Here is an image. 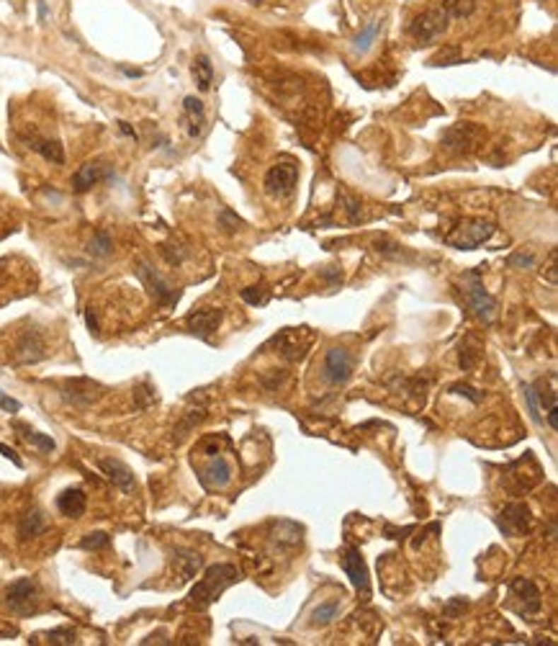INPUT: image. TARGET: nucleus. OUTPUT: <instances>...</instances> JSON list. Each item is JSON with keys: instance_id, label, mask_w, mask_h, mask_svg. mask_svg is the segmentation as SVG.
Segmentation results:
<instances>
[{"instance_id": "nucleus-1", "label": "nucleus", "mask_w": 558, "mask_h": 646, "mask_svg": "<svg viewBox=\"0 0 558 646\" xmlns=\"http://www.w3.org/2000/svg\"><path fill=\"white\" fill-rule=\"evenodd\" d=\"M234 582H240V569L234 567V564H214V567H209L204 572L201 582L193 584L191 595H188V605L196 608V611H206Z\"/></svg>"}, {"instance_id": "nucleus-2", "label": "nucleus", "mask_w": 558, "mask_h": 646, "mask_svg": "<svg viewBox=\"0 0 558 646\" xmlns=\"http://www.w3.org/2000/svg\"><path fill=\"white\" fill-rule=\"evenodd\" d=\"M463 289H466V296H468V306H471V312L479 317L484 325H492L496 317V299L492 296V294L484 289V284H481V273L479 270H471V273H466V278H463Z\"/></svg>"}, {"instance_id": "nucleus-3", "label": "nucleus", "mask_w": 558, "mask_h": 646, "mask_svg": "<svg viewBox=\"0 0 558 646\" xmlns=\"http://www.w3.org/2000/svg\"><path fill=\"white\" fill-rule=\"evenodd\" d=\"M492 235H494V224L489 219H463L458 227L446 237V242L458 250H476Z\"/></svg>"}, {"instance_id": "nucleus-4", "label": "nucleus", "mask_w": 558, "mask_h": 646, "mask_svg": "<svg viewBox=\"0 0 558 646\" xmlns=\"http://www.w3.org/2000/svg\"><path fill=\"white\" fill-rule=\"evenodd\" d=\"M39 600H42L39 597V584L31 577L16 579L6 589V605L16 616H34V613H39Z\"/></svg>"}, {"instance_id": "nucleus-5", "label": "nucleus", "mask_w": 558, "mask_h": 646, "mask_svg": "<svg viewBox=\"0 0 558 646\" xmlns=\"http://www.w3.org/2000/svg\"><path fill=\"white\" fill-rule=\"evenodd\" d=\"M443 147L455 152V155H468L479 147V142L484 139V129L479 124H471V121H460L455 127L446 129L443 132Z\"/></svg>"}, {"instance_id": "nucleus-6", "label": "nucleus", "mask_w": 558, "mask_h": 646, "mask_svg": "<svg viewBox=\"0 0 558 646\" xmlns=\"http://www.w3.org/2000/svg\"><path fill=\"white\" fill-rule=\"evenodd\" d=\"M353 369H355V361H353V355H350V350H347V348H339V345H335V348H330L325 353V363H322V376H325L327 383L339 386V383L350 381V376H353Z\"/></svg>"}, {"instance_id": "nucleus-7", "label": "nucleus", "mask_w": 558, "mask_h": 646, "mask_svg": "<svg viewBox=\"0 0 558 646\" xmlns=\"http://www.w3.org/2000/svg\"><path fill=\"white\" fill-rule=\"evenodd\" d=\"M448 23H451V18L446 16V11L443 8H430V11H424V13H419L414 21L409 23V34L417 39V42H432V39H438V36H443L448 31Z\"/></svg>"}, {"instance_id": "nucleus-8", "label": "nucleus", "mask_w": 558, "mask_h": 646, "mask_svg": "<svg viewBox=\"0 0 558 646\" xmlns=\"http://www.w3.org/2000/svg\"><path fill=\"white\" fill-rule=\"evenodd\" d=\"M509 592L520 603V613L523 616H537L540 608H543V597H540V589L533 579H525V577H515L509 582Z\"/></svg>"}, {"instance_id": "nucleus-9", "label": "nucleus", "mask_w": 558, "mask_h": 646, "mask_svg": "<svg viewBox=\"0 0 558 646\" xmlns=\"http://www.w3.org/2000/svg\"><path fill=\"white\" fill-rule=\"evenodd\" d=\"M496 526L504 536H525L530 531V510L523 502L507 504L499 515H496Z\"/></svg>"}, {"instance_id": "nucleus-10", "label": "nucleus", "mask_w": 558, "mask_h": 646, "mask_svg": "<svg viewBox=\"0 0 558 646\" xmlns=\"http://www.w3.org/2000/svg\"><path fill=\"white\" fill-rule=\"evenodd\" d=\"M339 564H342V572L350 577L353 587L358 589L363 597H368V592H371V579H368V567H366V561H363L361 551L355 546L345 548V554H342Z\"/></svg>"}, {"instance_id": "nucleus-11", "label": "nucleus", "mask_w": 558, "mask_h": 646, "mask_svg": "<svg viewBox=\"0 0 558 646\" xmlns=\"http://www.w3.org/2000/svg\"><path fill=\"white\" fill-rule=\"evenodd\" d=\"M298 180V168L293 163H278L273 165L265 175V191L270 196H289Z\"/></svg>"}, {"instance_id": "nucleus-12", "label": "nucleus", "mask_w": 558, "mask_h": 646, "mask_svg": "<svg viewBox=\"0 0 558 646\" xmlns=\"http://www.w3.org/2000/svg\"><path fill=\"white\" fill-rule=\"evenodd\" d=\"M136 273H139V278L144 281V286L149 289V294L155 296L157 304L163 306H173L178 301V292L175 289H170V284L165 281L160 273H157L155 268L149 263H139V268H136Z\"/></svg>"}, {"instance_id": "nucleus-13", "label": "nucleus", "mask_w": 558, "mask_h": 646, "mask_svg": "<svg viewBox=\"0 0 558 646\" xmlns=\"http://www.w3.org/2000/svg\"><path fill=\"white\" fill-rule=\"evenodd\" d=\"M100 394H103V389L95 381H91V379H70L62 386L64 402H70L75 407H91Z\"/></svg>"}, {"instance_id": "nucleus-14", "label": "nucleus", "mask_w": 558, "mask_h": 646, "mask_svg": "<svg viewBox=\"0 0 558 646\" xmlns=\"http://www.w3.org/2000/svg\"><path fill=\"white\" fill-rule=\"evenodd\" d=\"M98 466L116 490H121V492H134L136 490L134 474H132V469H129L124 461H119V458H100Z\"/></svg>"}, {"instance_id": "nucleus-15", "label": "nucleus", "mask_w": 558, "mask_h": 646, "mask_svg": "<svg viewBox=\"0 0 558 646\" xmlns=\"http://www.w3.org/2000/svg\"><path fill=\"white\" fill-rule=\"evenodd\" d=\"M304 330H306V327H301V330L286 327L283 333H278L276 338H273V345H276V348L281 350V355H286L289 361H298V358H304L306 348H309V340L301 342V335H304Z\"/></svg>"}, {"instance_id": "nucleus-16", "label": "nucleus", "mask_w": 558, "mask_h": 646, "mask_svg": "<svg viewBox=\"0 0 558 646\" xmlns=\"http://www.w3.org/2000/svg\"><path fill=\"white\" fill-rule=\"evenodd\" d=\"M221 322V312L219 309H196L185 317V327L191 330L193 335H198L201 340H209L211 333L219 327Z\"/></svg>"}, {"instance_id": "nucleus-17", "label": "nucleus", "mask_w": 558, "mask_h": 646, "mask_svg": "<svg viewBox=\"0 0 558 646\" xmlns=\"http://www.w3.org/2000/svg\"><path fill=\"white\" fill-rule=\"evenodd\" d=\"M106 175H108V165L106 163H100V160L85 163V165H80V171L72 175V188H75L78 193H83V191H88V188H93L98 180H103Z\"/></svg>"}, {"instance_id": "nucleus-18", "label": "nucleus", "mask_w": 558, "mask_h": 646, "mask_svg": "<svg viewBox=\"0 0 558 646\" xmlns=\"http://www.w3.org/2000/svg\"><path fill=\"white\" fill-rule=\"evenodd\" d=\"M85 504H88V497L80 487H70L57 497V510L62 512L64 518H80L85 512Z\"/></svg>"}, {"instance_id": "nucleus-19", "label": "nucleus", "mask_w": 558, "mask_h": 646, "mask_svg": "<svg viewBox=\"0 0 558 646\" xmlns=\"http://www.w3.org/2000/svg\"><path fill=\"white\" fill-rule=\"evenodd\" d=\"M183 114H185V129H188V137H201L204 132V124H206V111H204V103L196 98V96H188L183 100Z\"/></svg>"}, {"instance_id": "nucleus-20", "label": "nucleus", "mask_w": 558, "mask_h": 646, "mask_svg": "<svg viewBox=\"0 0 558 646\" xmlns=\"http://www.w3.org/2000/svg\"><path fill=\"white\" fill-rule=\"evenodd\" d=\"M201 567H204V559L196 551H175V556H173V569L180 577V582L193 579L201 572Z\"/></svg>"}, {"instance_id": "nucleus-21", "label": "nucleus", "mask_w": 558, "mask_h": 646, "mask_svg": "<svg viewBox=\"0 0 558 646\" xmlns=\"http://www.w3.org/2000/svg\"><path fill=\"white\" fill-rule=\"evenodd\" d=\"M204 482L209 484V487H214V490H224L226 484L232 482V466H229V461L221 458V456H216V458L206 466Z\"/></svg>"}, {"instance_id": "nucleus-22", "label": "nucleus", "mask_w": 558, "mask_h": 646, "mask_svg": "<svg viewBox=\"0 0 558 646\" xmlns=\"http://www.w3.org/2000/svg\"><path fill=\"white\" fill-rule=\"evenodd\" d=\"M535 397H537V405H543L545 412H548V425H551V430H558V405H556V389H553L551 383L545 381H537L535 386Z\"/></svg>"}, {"instance_id": "nucleus-23", "label": "nucleus", "mask_w": 558, "mask_h": 646, "mask_svg": "<svg viewBox=\"0 0 558 646\" xmlns=\"http://www.w3.org/2000/svg\"><path fill=\"white\" fill-rule=\"evenodd\" d=\"M16 358L18 363H36L44 358V342L36 333L23 335V340L18 342V350H16Z\"/></svg>"}, {"instance_id": "nucleus-24", "label": "nucleus", "mask_w": 558, "mask_h": 646, "mask_svg": "<svg viewBox=\"0 0 558 646\" xmlns=\"http://www.w3.org/2000/svg\"><path fill=\"white\" fill-rule=\"evenodd\" d=\"M47 531V520H44L42 510H28L26 515L21 518V523H18V536H21L23 541L28 538H36V536H42V533Z\"/></svg>"}, {"instance_id": "nucleus-25", "label": "nucleus", "mask_w": 558, "mask_h": 646, "mask_svg": "<svg viewBox=\"0 0 558 646\" xmlns=\"http://www.w3.org/2000/svg\"><path fill=\"white\" fill-rule=\"evenodd\" d=\"M31 644H54V646H72L78 644V633L72 628H54V631H44V633H36Z\"/></svg>"}, {"instance_id": "nucleus-26", "label": "nucleus", "mask_w": 558, "mask_h": 646, "mask_svg": "<svg viewBox=\"0 0 558 646\" xmlns=\"http://www.w3.org/2000/svg\"><path fill=\"white\" fill-rule=\"evenodd\" d=\"M273 541L283 546H296L301 543V526L291 523V520H278L273 523Z\"/></svg>"}, {"instance_id": "nucleus-27", "label": "nucleus", "mask_w": 558, "mask_h": 646, "mask_svg": "<svg viewBox=\"0 0 558 646\" xmlns=\"http://www.w3.org/2000/svg\"><path fill=\"white\" fill-rule=\"evenodd\" d=\"M193 80H196L198 91H209L214 83V67H211V59L206 54H198L193 59Z\"/></svg>"}, {"instance_id": "nucleus-28", "label": "nucleus", "mask_w": 558, "mask_h": 646, "mask_svg": "<svg viewBox=\"0 0 558 646\" xmlns=\"http://www.w3.org/2000/svg\"><path fill=\"white\" fill-rule=\"evenodd\" d=\"M378 31H381V21H378V18H373V21L368 23L366 29H361V34L353 39V52H355V54H366V52L371 50V44L376 42Z\"/></svg>"}, {"instance_id": "nucleus-29", "label": "nucleus", "mask_w": 558, "mask_h": 646, "mask_svg": "<svg viewBox=\"0 0 558 646\" xmlns=\"http://www.w3.org/2000/svg\"><path fill=\"white\" fill-rule=\"evenodd\" d=\"M31 147H34L36 152L44 157V160H50V163H54V165L64 163V149H62V144L57 142V139H34Z\"/></svg>"}, {"instance_id": "nucleus-30", "label": "nucleus", "mask_w": 558, "mask_h": 646, "mask_svg": "<svg viewBox=\"0 0 558 646\" xmlns=\"http://www.w3.org/2000/svg\"><path fill=\"white\" fill-rule=\"evenodd\" d=\"M339 613V603L337 600H330V603H319L314 611H311V621L309 623L314 625V628H319V625H327L332 623L335 618H337Z\"/></svg>"}, {"instance_id": "nucleus-31", "label": "nucleus", "mask_w": 558, "mask_h": 646, "mask_svg": "<svg viewBox=\"0 0 558 646\" xmlns=\"http://www.w3.org/2000/svg\"><path fill=\"white\" fill-rule=\"evenodd\" d=\"M479 361H481V342L476 338H468L466 342H460V369L471 371Z\"/></svg>"}, {"instance_id": "nucleus-32", "label": "nucleus", "mask_w": 558, "mask_h": 646, "mask_svg": "<svg viewBox=\"0 0 558 646\" xmlns=\"http://www.w3.org/2000/svg\"><path fill=\"white\" fill-rule=\"evenodd\" d=\"M16 430H21V438L26 443H31V446H36L39 451H44V454H52L57 448V443L52 441L50 435H44V433H36V430H31L28 425H16Z\"/></svg>"}, {"instance_id": "nucleus-33", "label": "nucleus", "mask_w": 558, "mask_h": 646, "mask_svg": "<svg viewBox=\"0 0 558 646\" xmlns=\"http://www.w3.org/2000/svg\"><path fill=\"white\" fill-rule=\"evenodd\" d=\"M440 8L446 11L448 18H468L476 11V0H443Z\"/></svg>"}, {"instance_id": "nucleus-34", "label": "nucleus", "mask_w": 558, "mask_h": 646, "mask_svg": "<svg viewBox=\"0 0 558 646\" xmlns=\"http://www.w3.org/2000/svg\"><path fill=\"white\" fill-rule=\"evenodd\" d=\"M111 250H113L111 235H108L106 229H98V232L93 235L91 245H88V253L95 258H106V255H111Z\"/></svg>"}, {"instance_id": "nucleus-35", "label": "nucleus", "mask_w": 558, "mask_h": 646, "mask_svg": "<svg viewBox=\"0 0 558 646\" xmlns=\"http://www.w3.org/2000/svg\"><path fill=\"white\" fill-rule=\"evenodd\" d=\"M108 543H111V536H108L106 531H93L80 541V548H85V551H98V548H106Z\"/></svg>"}, {"instance_id": "nucleus-36", "label": "nucleus", "mask_w": 558, "mask_h": 646, "mask_svg": "<svg viewBox=\"0 0 558 646\" xmlns=\"http://www.w3.org/2000/svg\"><path fill=\"white\" fill-rule=\"evenodd\" d=\"M242 299L252 306H262L270 299V292L265 286H250V289H242Z\"/></svg>"}, {"instance_id": "nucleus-37", "label": "nucleus", "mask_w": 558, "mask_h": 646, "mask_svg": "<svg viewBox=\"0 0 558 646\" xmlns=\"http://www.w3.org/2000/svg\"><path fill=\"white\" fill-rule=\"evenodd\" d=\"M523 391H525V402H528V410H530L533 422L543 425V415H540V405H537V397H535V389H533V383H523Z\"/></svg>"}, {"instance_id": "nucleus-38", "label": "nucleus", "mask_w": 558, "mask_h": 646, "mask_svg": "<svg viewBox=\"0 0 558 646\" xmlns=\"http://www.w3.org/2000/svg\"><path fill=\"white\" fill-rule=\"evenodd\" d=\"M507 265H512V268H533L535 265V255L533 253H515V255L507 258Z\"/></svg>"}, {"instance_id": "nucleus-39", "label": "nucleus", "mask_w": 558, "mask_h": 646, "mask_svg": "<svg viewBox=\"0 0 558 646\" xmlns=\"http://www.w3.org/2000/svg\"><path fill=\"white\" fill-rule=\"evenodd\" d=\"M376 250L381 253V255H389V258H404V253H402V248L399 245H394V242H389V240H376Z\"/></svg>"}, {"instance_id": "nucleus-40", "label": "nucleus", "mask_w": 558, "mask_h": 646, "mask_svg": "<svg viewBox=\"0 0 558 646\" xmlns=\"http://www.w3.org/2000/svg\"><path fill=\"white\" fill-rule=\"evenodd\" d=\"M451 391H453V394H466V397L471 399L474 405H479L481 399H484V394H476V389H474V386H468V383H453Z\"/></svg>"}, {"instance_id": "nucleus-41", "label": "nucleus", "mask_w": 558, "mask_h": 646, "mask_svg": "<svg viewBox=\"0 0 558 646\" xmlns=\"http://www.w3.org/2000/svg\"><path fill=\"white\" fill-rule=\"evenodd\" d=\"M339 201H345V209H347V214H350V221H355L358 217H361V206H358V201L355 199H350L347 193H339Z\"/></svg>"}, {"instance_id": "nucleus-42", "label": "nucleus", "mask_w": 558, "mask_h": 646, "mask_svg": "<svg viewBox=\"0 0 558 646\" xmlns=\"http://www.w3.org/2000/svg\"><path fill=\"white\" fill-rule=\"evenodd\" d=\"M453 62H460L458 50H446V52H440L438 57L432 59V64H453Z\"/></svg>"}, {"instance_id": "nucleus-43", "label": "nucleus", "mask_w": 558, "mask_h": 646, "mask_svg": "<svg viewBox=\"0 0 558 646\" xmlns=\"http://www.w3.org/2000/svg\"><path fill=\"white\" fill-rule=\"evenodd\" d=\"M221 224H226V229H237L242 224V219L240 217H234L229 209H224V212H221Z\"/></svg>"}, {"instance_id": "nucleus-44", "label": "nucleus", "mask_w": 558, "mask_h": 646, "mask_svg": "<svg viewBox=\"0 0 558 646\" xmlns=\"http://www.w3.org/2000/svg\"><path fill=\"white\" fill-rule=\"evenodd\" d=\"M0 456H6V458H11V461H13V466H23V461L18 458V454H16L13 448L3 446V443H0Z\"/></svg>"}, {"instance_id": "nucleus-45", "label": "nucleus", "mask_w": 558, "mask_h": 646, "mask_svg": "<svg viewBox=\"0 0 558 646\" xmlns=\"http://www.w3.org/2000/svg\"><path fill=\"white\" fill-rule=\"evenodd\" d=\"M0 407H3V410H8V412H18V410H21V405H18L16 399H11V397H0Z\"/></svg>"}, {"instance_id": "nucleus-46", "label": "nucleus", "mask_w": 558, "mask_h": 646, "mask_svg": "<svg viewBox=\"0 0 558 646\" xmlns=\"http://www.w3.org/2000/svg\"><path fill=\"white\" fill-rule=\"evenodd\" d=\"M85 322H88V327H91L93 335H98V320H95L93 309H85Z\"/></svg>"}, {"instance_id": "nucleus-47", "label": "nucleus", "mask_w": 558, "mask_h": 646, "mask_svg": "<svg viewBox=\"0 0 558 646\" xmlns=\"http://www.w3.org/2000/svg\"><path fill=\"white\" fill-rule=\"evenodd\" d=\"M18 633V628L11 623H0V639H11V636H16Z\"/></svg>"}, {"instance_id": "nucleus-48", "label": "nucleus", "mask_w": 558, "mask_h": 646, "mask_svg": "<svg viewBox=\"0 0 558 646\" xmlns=\"http://www.w3.org/2000/svg\"><path fill=\"white\" fill-rule=\"evenodd\" d=\"M119 129H121V132H124V134H129V137H134V139H136V134H134V129L129 127L127 121H119Z\"/></svg>"}, {"instance_id": "nucleus-49", "label": "nucleus", "mask_w": 558, "mask_h": 646, "mask_svg": "<svg viewBox=\"0 0 558 646\" xmlns=\"http://www.w3.org/2000/svg\"><path fill=\"white\" fill-rule=\"evenodd\" d=\"M252 3H265V0H252Z\"/></svg>"}]
</instances>
